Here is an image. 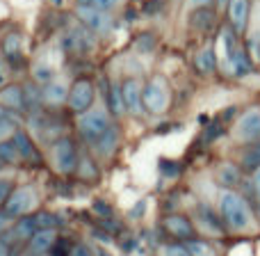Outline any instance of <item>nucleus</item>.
<instances>
[{
  "mask_svg": "<svg viewBox=\"0 0 260 256\" xmlns=\"http://www.w3.org/2000/svg\"><path fill=\"white\" fill-rule=\"evenodd\" d=\"M219 215L224 220L226 229L242 234V231H249L253 226L256 213H253L251 204L244 194L235 192V190H224L219 194Z\"/></svg>",
  "mask_w": 260,
  "mask_h": 256,
  "instance_id": "f257e3e1",
  "label": "nucleus"
},
{
  "mask_svg": "<svg viewBox=\"0 0 260 256\" xmlns=\"http://www.w3.org/2000/svg\"><path fill=\"white\" fill-rule=\"evenodd\" d=\"M50 156H53V162H55L59 174H73V172H78L80 158H78L76 144H73L71 137L55 139L53 147H50Z\"/></svg>",
  "mask_w": 260,
  "mask_h": 256,
  "instance_id": "f03ea898",
  "label": "nucleus"
},
{
  "mask_svg": "<svg viewBox=\"0 0 260 256\" xmlns=\"http://www.w3.org/2000/svg\"><path fill=\"white\" fill-rule=\"evenodd\" d=\"M110 128H112V122H110L105 110H89V112H85L80 117V122H78V130H80L82 139L89 144H94L96 139L108 133Z\"/></svg>",
  "mask_w": 260,
  "mask_h": 256,
  "instance_id": "7ed1b4c3",
  "label": "nucleus"
},
{
  "mask_svg": "<svg viewBox=\"0 0 260 256\" xmlns=\"http://www.w3.org/2000/svg\"><path fill=\"white\" fill-rule=\"evenodd\" d=\"M142 101H144V108L148 112H165L167 105H169V90H167V82L165 78L155 76L151 78L146 87H144V94H142Z\"/></svg>",
  "mask_w": 260,
  "mask_h": 256,
  "instance_id": "20e7f679",
  "label": "nucleus"
},
{
  "mask_svg": "<svg viewBox=\"0 0 260 256\" xmlns=\"http://www.w3.org/2000/svg\"><path fill=\"white\" fill-rule=\"evenodd\" d=\"M96 96V87L87 78H78L71 85V94H69V108L73 112H89L91 103Z\"/></svg>",
  "mask_w": 260,
  "mask_h": 256,
  "instance_id": "39448f33",
  "label": "nucleus"
},
{
  "mask_svg": "<svg viewBox=\"0 0 260 256\" xmlns=\"http://www.w3.org/2000/svg\"><path fill=\"white\" fill-rule=\"evenodd\" d=\"M35 202H37L35 188H32V185H23V188L14 190L12 197L7 199V204H5L3 211L7 213L9 217H25L27 211L35 206Z\"/></svg>",
  "mask_w": 260,
  "mask_h": 256,
  "instance_id": "423d86ee",
  "label": "nucleus"
},
{
  "mask_svg": "<svg viewBox=\"0 0 260 256\" xmlns=\"http://www.w3.org/2000/svg\"><path fill=\"white\" fill-rule=\"evenodd\" d=\"M78 18H80L82 25H87L89 30L99 32V35H110L114 27V18L110 16L108 12H101L96 7H87V5H80L78 7Z\"/></svg>",
  "mask_w": 260,
  "mask_h": 256,
  "instance_id": "0eeeda50",
  "label": "nucleus"
},
{
  "mask_svg": "<svg viewBox=\"0 0 260 256\" xmlns=\"http://www.w3.org/2000/svg\"><path fill=\"white\" fill-rule=\"evenodd\" d=\"M235 137L244 144H251V142H258L260 139V108L258 105L249 108L247 112L238 119V124H235Z\"/></svg>",
  "mask_w": 260,
  "mask_h": 256,
  "instance_id": "6e6552de",
  "label": "nucleus"
},
{
  "mask_svg": "<svg viewBox=\"0 0 260 256\" xmlns=\"http://www.w3.org/2000/svg\"><path fill=\"white\" fill-rule=\"evenodd\" d=\"M64 48H69L71 53H91L96 48V39L87 25H76L64 35Z\"/></svg>",
  "mask_w": 260,
  "mask_h": 256,
  "instance_id": "1a4fd4ad",
  "label": "nucleus"
},
{
  "mask_svg": "<svg viewBox=\"0 0 260 256\" xmlns=\"http://www.w3.org/2000/svg\"><path fill=\"white\" fill-rule=\"evenodd\" d=\"M142 82L137 78H126L121 82V96H123V105L130 115H137L142 110Z\"/></svg>",
  "mask_w": 260,
  "mask_h": 256,
  "instance_id": "9d476101",
  "label": "nucleus"
},
{
  "mask_svg": "<svg viewBox=\"0 0 260 256\" xmlns=\"http://www.w3.org/2000/svg\"><path fill=\"white\" fill-rule=\"evenodd\" d=\"M165 229H167V234L169 236H174V238H178V240H194V224L187 220L185 215H169V217H165Z\"/></svg>",
  "mask_w": 260,
  "mask_h": 256,
  "instance_id": "9b49d317",
  "label": "nucleus"
},
{
  "mask_svg": "<svg viewBox=\"0 0 260 256\" xmlns=\"http://www.w3.org/2000/svg\"><path fill=\"white\" fill-rule=\"evenodd\" d=\"M251 12V0H229V21L233 32H244Z\"/></svg>",
  "mask_w": 260,
  "mask_h": 256,
  "instance_id": "f8f14e48",
  "label": "nucleus"
},
{
  "mask_svg": "<svg viewBox=\"0 0 260 256\" xmlns=\"http://www.w3.org/2000/svg\"><path fill=\"white\" fill-rule=\"evenodd\" d=\"M197 220H199V224L208 231V234L224 236V231H226L224 220H221V215H215V211H212L210 206H199L197 208Z\"/></svg>",
  "mask_w": 260,
  "mask_h": 256,
  "instance_id": "ddd939ff",
  "label": "nucleus"
},
{
  "mask_svg": "<svg viewBox=\"0 0 260 256\" xmlns=\"http://www.w3.org/2000/svg\"><path fill=\"white\" fill-rule=\"evenodd\" d=\"M55 245H57L55 231H37L32 236L30 245H27V252H30V256H46L48 252H53Z\"/></svg>",
  "mask_w": 260,
  "mask_h": 256,
  "instance_id": "4468645a",
  "label": "nucleus"
},
{
  "mask_svg": "<svg viewBox=\"0 0 260 256\" xmlns=\"http://www.w3.org/2000/svg\"><path fill=\"white\" fill-rule=\"evenodd\" d=\"M69 85L64 80H50L48 85L44 87V103L48 105H62L64 101H69Z\"/></svg>",
  "mask_w": 260,
  "mask_h": 256,
  "instance_id": "2eb2a0df",
  "label": "nucleus"
},
{
  "mask_svg": "<svg viewBox=\"0 0 260 256\" xmlns=\"http://www.w3.org/2000/svg\"><path fill=\"white\" fill-rule=\"evenodd\" d=\"M217 181H219V185H224L226 190L238 188V185L242 183V167L233 165V162H224V165H219V169H217Z\"/></svg>",
  "mask_w": 260,
  "mask_h": 256,
  "instance_id": "dca6fc26",
  "label": "nucleus"
},
{
  "mask_svg": "<svg viewBox=\"0 0 260 256\" xmlns=\"http://www.w3.org/2000/svg\"><path fill=\"white\" fill-rule=\"evenodd\" d=\"M117 144H119V128L112 124V128H110L105 135H101V137L91 144V149H94L101 158H110L114 151H117Z\"/></svg>",
  "mask_w": 260,
  "mask_h": 256,
  "instance_id": "f3484780",
  "label": "nucleus"
},
{
  "mask_svg": "<svg viewBox=\"0 0 260 256\" xmlns=\"http://www.w3.org/2000/svg\"><path fill=\"white\" fill-rule=\"evenodd\" d=\"M0 105L7 110H25V94L23 87L9 85L5 90H0Z\"/></svg>",
  "mask_w": 260,
  "mask_h": 256,
  "instance_id": "a211bd4d",
  "label": "nucleus"
},
{
  "mask_svg": "<svg viewBox=\"0 0 260 256\" xmlns=\"http://www.w3.org/2000/svg\"><path fill=\"white\" fill-rule=\"evenodd\" d=\"M101 85H103V96H105V103H108V110L112 115H121L126 110L123 96H121V85H110L105 78L101 80Z\"/></svg>",
  "mask_w": 260,
  "mask_h": 256,
  "instance_id": "6ab92c4d",
  "label": "nucleus"
},
{
  "mask_svg": "<svg viewBox=\"0 0 260 256\" xmlns=\"http://www.w3.org/2000/svg\"><path fill=\"white\" fill-rule=\"evenodd\" d=\"M240 167L244 172H258L260 169V139L251 144H244V149L240 151Z\"/></svg>",
  "mask_w": 260,
  "mask_h": 256,
  "instance_id": "aec40b11",
  "label": "nucleus"
},
{
  "mask_svg": "<svg viewBox=\"0 0 260 256\" xmlns=\"http://www.w3.org/2000/svg\"><path fill=\"white\" fill-rule=\"evenodd\" d=\"M12 139H14V144H16V149H18V153H21L23 160L41 162L39 151H37V147L32 144V139H30V135H27V133H23V130H16Z\"/></svg>",
  "mask_w": 260,
  "mask_h": 256,
  "instance_id": "412c9836",
  "label": "nucleus"
},
{
  "mask_svg": "<svg viewBox=\"0 0 260 256\" xmlns=\"http://www.w3.org/2000/svg\"><path fill=\"white\" fill-rule=\"evenodd\" d=\"M14 240L18 243H25V240H32V236L37 234V224H35V215H25V217H18L16 224H14Z\"/></svg>",
  "mask_w": 260,
  "mask_h": 256,
  "instance_id": "4be33fe9",
  "label": "nucleus"
},
{
  "mask_svg": "<svg viewBox=\"0 0 260 256\" xmlns=\"http://www.w3.org/2000/svg\"><path fill=\"white\" fill-rule=\"evenodd\" d=\"M215 16L217 14L212 12L210 7H199L192 12L189 23H192V27H197V30H210L212 23H215Z\"/></svg>",
  "mask_w": 260,
  "mask_h": 256,
  "instance_id": "5701e85b",
  "label": "nucleus"
},
{
  "mask_svg": "<svg viewBox=\"0 0 260 256\" xmlns=\"http://www.w3.org/2000/svg\"><path fill=\"white\" fill-rule=\"evenodd\" d=\"M194 67H197V71L201 73H212L217 67V55L212 48H203L197 53V58H194Z\"/></svg>",
  "mask_w": 260,
  "mask_h": 256,
  "instance_id": "b1692460",
  "label": "nucleus"
},
{
  "mask_svg": "<svg viewBox=\"0 0 260 256\" xmlns=\"http://www.w3.org/2000/svg\"><path fill=\"white\" fill-rule=\"evenodd\" d=\"M23 94H25V108L27 110H39V103H44V90H39L37 85H25V90H23Z\"/></svg>",
  "mask_w": 260,
  "mask_h": 256,
  "instance_id": "393cba45",
  "label": "nucleus"
},
{
  "mask_svg": "<svg viewBox=\"0 0 260 256\" xmlns=\"http://www.w3.org/2000/svg\"><path fill=\"white\" fill-rule=\"evenodd\" d=\"M35 224H37V229L39 231H55L59 226V217L53 215V213L41 211V213H37L35 215Z\"/></svg>",
  "mask_w": 260,
  "mask_h": 256,
  "instance_id": "a878e982",
  "label": "nucleus"
},
{
  "mask_svg": "<svg viewBox=\"0 0 260 256\" xmlns=\"http://www.w3.org/2000/svg\"><path fill=\"white\" fill-rule=\"evenodd\" d=\"M18 158H21V153H18L14 139H3V142H0V160H3L5 165H12Z\"/></svg>",
  "mask_w": 260,
  "mask_h": 256,
  "instance_id": "bb28decb",
  "label": "nucleus"
},
{
  "mask_svg": "<svg viewBox=\"0 0 260 256\" xmlns=\"http://www.w3.org/2000/svg\"><path fill=\"white\" fill-rule=\"evenodd\" d=\"M187 249L192 256H215V249H212L210 243H206V240H189L187 243Z\"/></svg>",
  "mask_w": 260,
  "mask_h": 256,
  "instance_id": "cd10ccee",
  "label": "nucleus"
},
{
  "mask_svg": "<svg viewBox=\"0 0 260 256\" xmlns=\"http://www.w3.org/2000/svg\"><path fill=\"white\" fill-rule=\"evenodd\" d=\"M78 174H80L82 179H87V181H96L99 179V167L94 165L91 158H82L80 165H78Z\"/></svg>",
  "mask_w": 260,
  "mask_h": 256,
  "instance_id": "c85d7f7f",
  "label": "nucleus"
},
{
  "mask_svg": "<svg viewBox=\"0 0 260 256\" xmlns=\"http://www.w3.org/2000/svg\"><path fill=\"white\" fill-rule=\"evenodd\" d=\"M157 167H160V174L167 176V179H176V176H180V162L176 160H169V158H162L160 162H157Z\"/></svg>",
  "mask_w": 260,
  "mask_h": 256,
  "instance_id": "c756f323",
  "label": "nucleus"
},
{
  "mask_svg": "<svg viewBox=\"0 0 260 256\" xmlns=\"http://www.w3.org/2000/svg\"><path fill=\"white\" fill-rule=\"evenodd\" d=\"M3 50H5V55H16V53H21V35L18 32H12V35H7V39H5V44H3Z\"/></svg>",
  "mask_w": 260,
  "mask_h": 256,
  "instance_id": "7c9ffc66",
  "label": "nucleus"
},
{
  "mask_svg": "<svg viewBox=\"0 0 260 256\" xmlns=\"http://www.w3.org/2000/svg\"><path fill=\"white\" fill-rule=\"evenodd\" d=\"M119 0H80V5H87V7H96L101 12H110L112 7H117Z\"/></svg>",
  "mask_w": 260,
  "mask_h": 256,
  "instance_id": "2f4dec72",
  "label": "nucleus"
},
{
  "mask_svg": "<svg viewBox=\"0 0 260 256\" xmlns=\"http://www.w3.org/2000/svg\"><path fill=\"white\" fill-rule=\"evenodd\" d=\"M35 78L37 80H41V82H50L53 80V69L50 67H44V64H35Z\"/></svg>",
  "mask_w": 260,
  "mask_h": 256,
  "instance_id": "473e14b6",
  "label": "nucleus"
},
{
  "mask_svg": "<svg viewBox=\"0 0 260 256\" xmlns=\"http://www.w3.org/2000/svg\"><path fill=\"white\" fill-rule=\"evenodd\" d=\"M165 256H192V254H189L187 245L174 243V245H167L165 247Z\"/></svg>",
  "mask_w": 260,
  "mask_h": 256,
  "instance_id": "72a5a7b5",
  "label": "nucleus"
},
{
  "mask_svg": "<svg viewBox=\"0 0 260 256\" xmlns=\"http://www.w3.org/2000/svg\"><path fill=\"white\" fill-rule=\"evenodd\" d=\"M153 46H155V39H153L151 32H146V35H142V37L137 39V48L142 50V53H151Z\"/></svg>",
  "mask_w": 260,
  "mask_h": 256,
  "instance_id": "f704fd0d",
  "label": "nucleus"
},
{
  "mask_svg": "<svg viewBox=\"0 0 260 256\" xmlns=\"http://www.w3.org/2000/svg\"><path fill=\"white\" fill-rule=\"evenodd\" d=\"M12 183H9L7 179H0V206H5L7 204V199L12 197Z\"/></svg>",
  "mask_w": 260,
  "mask_h": 256,
  "instance_id": "c9c22d12",
  "label": "nucleus"
},
{
  "mask_svg": "<svg viewBox=\"0 0 260 256\" xmlns=\"http://www.w3.org/2000/svg\"><path fill=\"white\" fill-rule=\"evenodd\" d=\"M94 211L99 213L101 217H105V220H110V217H112V206H110V204H105V202H101V199H96V202H94Z\"/></svg>",
  "mask_w": 260,
  "mask_h": 256,
  "instance_id": "e433bc0d",
  "label": "nucleus"
},
{
  "mask_svg": "<svg viewBox=\"0 0 260 256\" xmlns=\"http://www.w3.org/2000/svg\"><path fill=\"white\" fill-rule=\"evenodd\" d=\"M14 126H16V124H14L12 122V119H3V122H0V142H3V137H5V135H7V133H16V130H14Z\"/></svg>",
  "mask_w": 260,
  "mask_h": 256,
  "instance_id": "4c0bfd02",
  "label": "nucleus"
},
{
  "mask_svg": "<svg viewBox=\"0 0 260 256\" xmlns=\"http://www.w3.org/2000/svg\"><path fill=\"white\" fill-rule=\"evenodd\" d=\"M162 7H165V3H162V0H153V3L144 5V14H146V16H153V14L160 12Z\"/></svg>",
  "mask_w": 260,
  "mask_h": 256,
  "instance_id": "58836bf2",
  "label": "nucleus"
},
{
  "mask_svg": "<svg viewBox=\"0 0 260 256\" xmlns=\"http://www.w3.org/2000/svg\"><path fill=\"white\" fill-rule=\"evenodd\" d=\"M71 256H94V252L89 249V245H85V243H78L76 247L71 249Z\"/></svg>",
  "mask_w": 260,
  "mask_h": 256,
  "instance_id": "ea45409f",
  "label": "nucleus"
},
{
  "mask_svg": "<svg viewBox=\"0 0 260 256\" xmlns=\"http://www.w3.org/2000/svg\"><path fill=\"white\" fill-rule=\"evenodd\" d=\"M144 208H146V202H137V204L133 206V211L128 213V215L133 217V220H137L139 215H144Z\"/></svg>",
  "mask_w": 260,
  "mask_h": 256,
  "instance_id": "a19ab883",
  "label": "nucleus"
},
{
  "mask_svg": "<svg viewBox=\"0 0 260 256\" xmlns=\"http://www.w3.org/2000/svg\"><path fill=\"white\" fill-rule=\"evenodd\" d=\"M9 220H12V217H9L5 211H0V238H3V236H5V231H7Z\"/></svg>",
  "mask_w": 260,
  "mask_h": 256,
  "instance_id": "79ce46f5",
  "label": "nucleus"
},
{
  "mask_svg": "<svg viewBox=\"0 0 260 256\" xmlns=\"http://www.w3.org/2000/svg\"><path fill=\"white\" fill-rule=\"evenodd\" d=\"M0 256H12V247L7 243H3V240H0Z\"/></svg>",
  "mask_w": 260,
  "mask_h": 256,
  "instance_id": "37998d69",
  "label": "nucleus"
},
{
  "mask_svg": "<svg viewBox=\"0 0 260 256\" xmlns=\"http://www.w3.org/2000/svg\"><path fill=\"white\" fill-rule=\"evenodd\" d=\"M212 0H192V5H197V7H208Z\"/></svg>",
  "mask_w": 260,
  "mask_h": 256,
  "instance_id": "c03bdc74",
  "label": "nucleus"
},
{
  "mask_svg": "<svg viewBox=\"0 0 260 256\" xmlns=\"http://www.w3.org/2000/svg\"><path fill=\"white\" fill-rule=\"evenodd\" d=\"M7 117H9V115L5 112V108H0V122H3V119H7Z\"/></svg>",
  "mask_w": 260,
  "mask_h": 256,
  "instance_id": "a18cd8bd",
  "label": "nucleus"
},
{
  "mask_svg": "<svg viewBox=\"0 0 260 256\" xmlns=\"http://www.w3.org/2000/svg\"><path fill=\"white\" fill-rule=\"evenodd\" d=\"M99 256H110V254L105 252V249H99Z\"/></svg>",
  "mask_w": 260,
  "mask_h": 256,
  "instance_id": "49530a36",
  "label": "nucleus"
},
{
  "mask_svg": "<svg viewBox=\"0 0 260 256\" xmlns=\"http://www.w3.org/2000/svg\"><path fill=\"white\" fill-rule=\"evenodd\" d=\"M0 85H3V76H0Z\"/></svg>",
  "mask_w": 260,
  "mask_h": 256,
  "instance_id": "de8ad7c7",
  "label": "nucleus"
}]
</instances>
